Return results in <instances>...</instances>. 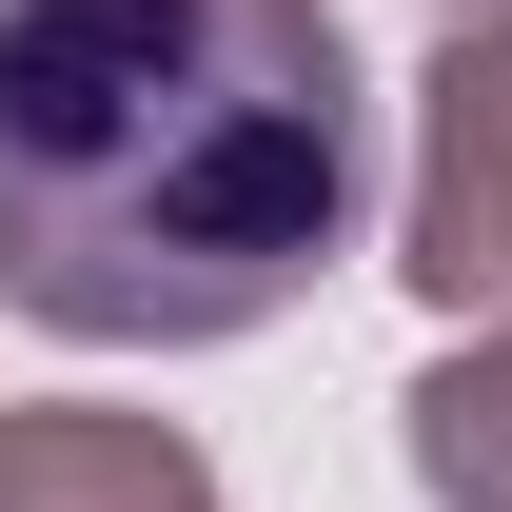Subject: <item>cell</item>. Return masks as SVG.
Returning <instances> with one entry per match:
<instances>
[{"label": "cell", "instance_id": "6da1fadb", "mask_svg": "<svg viewBox=\"0 0 512 512\" xmlns=\"http://www.w3.org/2000/svg\"><path fill=\"white\" fill-rule=\"evenodd\" d=\"M375 197L335 0H0V296L99 355L296 316Z\"/></svg>", "mask_w": 512, "mask_h": 512}, {"label": "cell", "instance_id": "7a4b0ae2", "mask_svg": "<svg viewBox=\"0 0 512 512\" xmlns=\"http://www.w3.org/2000/svg\"><path fill=\"white\" fill-rule=\"evenodd\" d=\"M394 276L434 316H512V0H453L414 60V217Z\"/></svg>", "mask_w": 512, "mask_h": 512}, {"label": "cell", "instance_id": "3957f363", "mask_svg": "<svg viewBox=\"0 0 512 512\" xmlns=\"http://www.w3.org/2000/svg\"><path fill=\"white\" fill-rule=\"evenodd\" d=\"M0 512H217V453H197L178 414L20 394V414H0Z\"/></svg>", "mask_w": 512, "mask_h": 512}, {"label": "cell", "instance_id": "277c9868", "mask_svg": "<svg viewBox=\"0 0 512 512\" xmlns=\"http://www.w3.org/2000/svg\"><path fill=\"white\" fill-rule=\"evenodd\" d=\"M414 493L434 512H512V316H473V355L414 375Z\"/></svg>", "mask_w": 512, "mask_h": 512}]
</instances>
